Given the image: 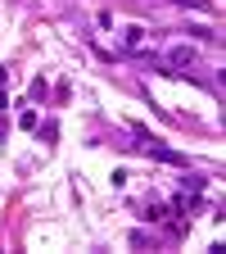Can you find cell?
<instances>
[{
  "label": "cell",
  "instance_id": "277c9868",
  "mask_svg": "<svg viewBox=\"0 0 226 254\" xmlns=\"http://www.w3.org/2000/svg\"><path fill=\"white\" fill-rule=\"evenodd\" d=\"M18 127H27V132H32V127H37V114H32V109H23V114H18Z\"/></svg>",
  "mask_w": 226,
  "mask_h": 254
},
{
  "label": "cell",
  "instance_id": "3957f363",
  "mask_svg": "<svg viewBox=\"0 0 226 254\" xmlns=\"http://www.w3.org/2000/svg\"><path fill=\"white\" fill-rule=\"evenodd\" d=\"M149 154H154V159H163V164H185L177 150H163V145H149Z\"/></svg>",
  "mask_w": 226,
  "mask_h": 254
},
{
  "label": "cell",
  "instance_id": "6da1fadb",
  "mask_svg": "<svg viewBox=\"0 0 226 254\" xmlns=\"http://www.w3.org/2000/svg\"><path fill=\"white\" fill-rule=\"evenodd\" d=\"M195 59H199L195 46H172V50L163 55V64H177V68H185V64H195Z\"/></svg>",
  "mask_w": 226,
  "mask_h": 254
},
{
  "label": "cell",
  "instance_id": "7a4b0ae2",
  "mask_svg": "<svg viewBox=\"0 0 226 254\" xmlns=\"http://www.w3.org/2000/svg\"><path fill=\"white\" fill-rule=\"evenodd\" d=\"M140 41H145V27L127 23V27H122V50H127V55H136V50H140Z\"/></svg>",
  "mask_w": 226,
  "mask_h": 254
}]
</instances>
